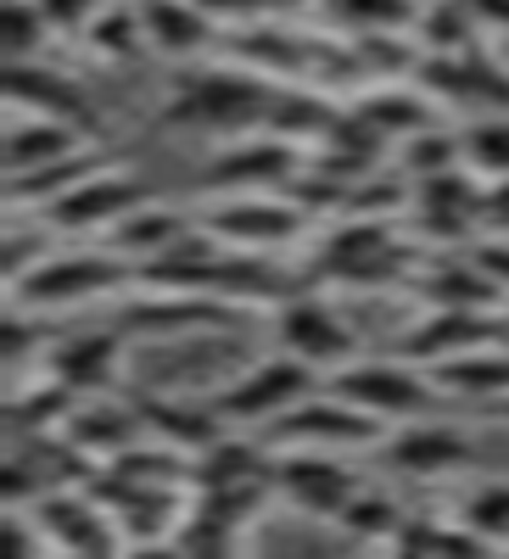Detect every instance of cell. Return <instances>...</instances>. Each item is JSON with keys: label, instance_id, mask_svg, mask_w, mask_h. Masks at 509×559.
Masks as SVG:
<instances>
[{"label": "cell", "instance_id": "obj_21", "mask_svg": "<svg viewBox=\"0 0 509 559\" xmlns=\"http://www.w3.org/2000/svg\"><path fill=\"white\" fill-rule=\"evenodd\" d=\"M347 107H353L358 123H369L381 140H398V146H403L409 134H421V129L442 123V112H437L442 102L426 96L421 84H414V90H403V84H381V90H369V96H353Z\"/></svg>", "mask_w": 509, "mask_h": 559}, {"label": "cell", "instance_id": "obj_23", "mask_svg": "<svg viewBox=\"0 0 509 559\" xmlns=\"http://www.w3.org/2000/svg\"><path fill=\"white\" fill-rule=\"evenodd\" d=\"M96 168H107V157L96 152V146H84V152H73V157H62V163H45V168H34V174H7V213H17V218H39L51 202H62L79 179H90Z\"/></svg>", "mask_w": 509, "mask_h": 559}, {"label": "cell", "instance_id": "obj_29", "mask_svg": "<svg viewBox=\"0 0 509 559\" xmlns=\"http://www.w3.org/2000/svg\"><path fill=\"white\" fill-rule=\"evenodd\" d=\"M398 163L409 179H426V174H442V168H459L465 163V134L448 129V123H431L421 134H409L398 146Z\"/></svg>", "mask_w": 509, "mask_h": 559}, {"label": "cell", "instance_id": "obj_9", "mask_svg": "<svg viewBox=\"0 0 509 559\" xmlns=\"http://www.w3.org/2000/svg\"><path fill=\"white\" fill-rule=\"evenodd\" d=\"M493 347H509V313H493V308H426L398 336V358L421 364V369L493 353Z\"/></svg>", "mask_w": 509, "mask_h": 559}, {"label": "cell", "instance_id": "obj_6", "mask_svg": "<svg viewBox=\"0 0 509 559\" xmlns=\"http://www.w3.org/2000/svg\"><path fill=\"white\" fill-rule=\"evenodd\" d=\"M319 386H325V376L319 369H308L303 358L292 353H269L258 364H247L229 386L213 392V408L224 426H274L281 414H292L303 397H313Z\"/></svg>", "mask_w": 509, "mask_h": 559}, {"label": "cell", "instance_id": "obj_34", "mask_svg": "<svg viewBox=\"0 0 509 559\" xmlns=\"http://www.w3.org/2000/svg\"><path fill=\"white\" fill-rule=\"evenodd\" d=\"M51 34L34 0H7V62H39V45Z\"/></svg>", "mask_w": 509, "mask_h": 559}, {"label": "cell", "instance_id": "obj_25", "mask_svg": "<svg viewBox=\"0 0 509 559\" xmlns=\"http://www.w3.org/2000/svg\"><path fill=\"white\" fill-rule=\"evenodd\" d=\"M414 45L421 57H459L482 45V23L465 0H426L421 17H414Z\"/></svg>", "mask_w": 509, "mask_h": 559}, {"label": "cell", "instance_id": "obj_10", "mask_svg": "<svg viewBox=\"0 0 509 559\" xmlns=\"http://www.w3.org/2000/svg\"><path fill=\"white\" fill-rule=\"evenodd\" d=\"M269 313H274V342H281V353L303 358L308 369H319V376H336V369L364 358L353 324L325 297H313L308 286L292 292L281 308H269Z\"/></svg>", "mask_w": 509, "mask_h": 559}, {"label": "cell", "instance_id": "obj_2", "mask_svg": "<svg viewBox=\"0 0 509 559\" xmlns=\"http://www.w3.org/2000/svg\"><path fill=\"white\" fill-rule=\"evenodd\" d=\"M403 218H331L313 247V274L347 292L403 286L421 269V252L403 241Z\"/></svg>", "mask_w": 509, "mask_h": 559}, {"label": "cell", "instance_id": "obj_36", "mask_svg": "<svg viewBox=\"0 0 509 559\" xmlns=\"http://www.w3.org/2000/svg\"><path fill=\"white\" fill-rule=\"evenodd\" d=\"M197 7H202L218 28H252V23L269 17L274 0H197Z\"/></svg>", "mask_w": 509, "mask_h": 559}, {"label": "cell", "instance_id": "obj_1", "mask_svg": "<svg viewBox=\"0 0 509 559\" xmlns=\"http://www.w3.org/2000/svg\"><path fill=\"white\" fill-rule=\"evenodd\" d=\"M274 79L229 62V68H191L174 79V96L163 107V123L202 129V134H258L274 107Z\"/></svg>", "mask_w": 509, "mask_h": 559}, {"label": "cell", "instance_id": "obj_17", "mask_svg": "<svg viewBox=\"0 0 509 559\" xmlns=\"http://www.w3.org/2000/svg\"><path fill=\"white\" fill-rule=\"evenodd\" d=\"M381 459L392 464L398 476H414V481H442L453 471H465L471 464V442L465 431L453 426H437V419H409V426H392L381 437Z\"/></svg>", "mask_w": 509, "mask_h": 559}, {"label": "cell", "instance_id": "obj_13", "mask_svg": "<svg viewBox=\"0 0 509 559\" xmlns=\"http://www.w3.org/2000/svg\"><path fill=\"white\" fill-rule=\"evenodd\" d=\"M303 168H308V146L258 129V134H236L224 152H213L208 179L236 185V191H292Z\"/></svg>", "mask_w": 509, "mask_h": 559}, {"label": "cell", "instance_id": "obj_14", "mask_svg": "<svg viewBox=\"0 0 509 559\" xmlns=\"http://www.w3.org/2000/svg\"><path fill=\"white\" fill-rule=\"evenodd\" d=\"M274 492L313 521H342L358 492L347 453H274Z\"/></svg>", "mask_w": 509, "mask_h": 559}, {"label": "cell", "instance_id": "obj_18", "mask_svg": "<svg viewBox=\"0 0 509 559\" xmlns=\"http://www.w3.org/2000/svg\"><path fill=\"white\" fill-rule=\"evenodd\" d=\"M191 236H197V218H185V213H174V207H163V202L152 197V202L134 207L129 218H118L107 236H102V247L118 252V258L134 263V269H146V263L179 252Z\"/></svg>", "mask_w": 509, "mask_h": 559}, {"label": "cell", "instance_id": "obj_8", "mask_svg": "<svg viewBox=\"0 0 509 559\" xmlns=\"http://www.w3.org/2000/svg\"><path fill=\"white\" fill-rule=\"evenodd\" d=\"M197 224L208 229L218 247H229V252H258V258L303 241L308 229H313V218H308L286 191H241V197H229V202H213Z\"/></svg>", "mask_w": 509, "mask_h": 559}, {"label": "cell", "instance_id": "obj_30", "mask_svg": "<svg viewBox=\"0 0 509 559\" xmlns=\"http://www.w3.org/2000/svg\"><path fill=\"white\" fill-rule=\"evenodd\" d=\"M459 134H465V168L482 179H509V112H482Z\"/></svg>", "mask_w": 509, "mask_h": 559}, {"label": "cell", "instance_id": "obj_16", "mask_svg": "<svg viewBox=\"0 0 509 559\" xmlns=\"http://www.w3.org/2000/svg\"><path fill=\"white\" fill-rule=\"evenodd\" d=\"M7 107L28 112V118H51V123H73L84 134H96L102 118L90 107V96L57 68L45 62H7Z\"/></svg>", "mask_w": 509, "mask_h": 559}, {"label": "cell", "instance_id": "obj_19", "mask_svg": "<svg viewBox=\"0 0 509 559\" xmlns=\"http://www.w3.org/2000/svg\"><path fill=\"white\" fill-rule=\"evenodd\" d=\"M134 12H141V28H146V45L174 62H191L202 57L208 45L224 34L197 0H134Z\"/></svg>", "mask_w": 509, "mask_h": 559}, {"label": "cell", "instance_id": "obj_27", "mask_svg": "<svg viewBox=\"0 0 509 559\" xmlns=\"http://www.w3.org/2000/svg\"><path fill=\"white\" fill-rule=\"evenodd\" d=\"M431 381L453 397H476V403H504L509 397V347H493V353H471V358H453V364H437Z\"/></svg>", "mask_w": 509, "mask_h": 559}, {"label": "cell", "instance_id": "obj_38", "mask_svg": "<svg viewBox=\"0 0 509 559\" xmlns=\"http://www.w3.org/2000/svg\"><path fill=\"white\" fill-rule=\"evenodd\" d=\"M482 236H509V179H487V202H482Z\"/></svg>", "mask_w": 509, "mask_h": 559}, {"label": "cell", "instance_id": "obj_39", "mask_svg": "<svg viewBox=\"0 0 509 559\" xmlns=\"http://www.w3.org/2000/svg\"><path fill=\"white\" fill-rule=\"evenodd\" d=\"M465 7L476 12L482 34H487V28H493V34H509V0H465Z\"/></svg>", "mask_w": 509, "mask_h": 559}, {"label": "cell", "instance_id": "obj_26", "mask_svg": "<svg viewBox=\"0 0 509 559\" xmlns=\"http://www.w3.org/2000/svg\"><path fill=\"white\" fill-rule=\"evenodd\" d=\"M134 431H141V414H134V408H113V403H79L73 419L62 426V437L79 453H113V459L134 448Z\"/></svg>", "mask_w": 509, "mask_h": 559}, {"label": "cell", "instance_id": "obj_35", "mask_svg": "<svg viewBox=\"0 0 509 559\" xmlns=\"http://www.w3.org/2000/svg\"><path fill=\"white\" fill-rule=\"evenodd\" d=\"M34 7L45 12L51 34H84L90 23H96V12L107 7V0H34Z\"/></svg>", "mask_w": 509, "mask_h": 559}, {"label": "cell", "instance_id": "obj_22", "mask_svg": "<svg viewBox=\"0 0 509 559\" xmlns=\"http://www.w3.org/2000/svg\"><path fill=\"white\" fill-rule=\"evenodd\" d=\"M141 426L163 442V448H179V453H208L218 437H224V419H218V408H213V397H202V403H191V397H146L141 408Z\"/></svg>", "mask_w": 509, "mask_h": 559}, {"label": "cell", "instance_id": "obj_37", "mask_svg": "<svg viewBox=\"0 0 509 559\" xmlns=\"http://www.w3.org/2000/svg\"><path fill=\"white\" fill-rule=\"evenodd\" d=\"M471 258L487 269V280H493V286L509 297V236H482V241L471 247Z\"/></svg>", "mask_w": 509, "mask_h": 559}, {"label": "cell", "instance_id": "obj_12", "mask_svg": "<svg viewBox=\"0 0 509 559\" xmlns=\"http://www.w3.org/2000/svg\"><path fill=\"white\" fill-rule=\"evenodd\" d=\"M123 331L107 324H73V331L51 336V347L39 353V376H51L57 386H68L73 397H102L118 376V353H123Z\"/></svg>", "mask_w": 509, "mask_h": 559}, {"label": "cell", "instance_id": "obj_11", "mask_svg": "<svg viewBox=\"0 0 509 559\" xmlns=\"http://www.w3.org/2000/svg\"><path fill=\"white\" fill-rule=\"evenodd\" d=\"M141 202H152V191L141 185V174L129 168H96L90 179H79L62 202H51L39 213L45 229H62V236H107L118 218H129Z\"/></svg>", "mask_w": 509, "mask_h": 559}, {"label": "cell", "instance_id": "obj_31", "mask_svg": "<svg viewBox=\"0 0 509 559\" xmlns=\"http://www.w3.org/2000/svg\"><path fill=\"white\" fill-rule=\"evenodd\" d=\"M84 34H90V45H96V57H107V62H123V57H134V45H146V28H141L134 0H107Z\"/></svg>", "mask_w": 509, "mask_h": 559}, {"label": "cell", "instance_id": "obj_4", "mask_svg": "<svg viewBox=\"0 0 509 559\" xmlns=\"http://www.w3.org/2000/svg\"><path fill=\"white\" fill-rule=\"evenodd\" d=\"M325 392H336L342 403L364 408L381 426H409V419H426L431 403L442 397V386L431 381V369L409 364V358H358L336 376H325Z\"/></svg>", "mask_w": 509, "mask_h": 559}, {"label": "cell", "instance_id": "obj_20", "mask_svg": "<svg viewBox=\"0 0 509 559\" xmlns=\"http://www.w3.org/2000/svg\"><path fill=\"white\" fill-rule=\"evenodd\" d=\"M409 286H414V297H421L426 308H498V286L487 280V269L465 252V258H431V263H421L409 274Z\"/></svg>", "mask_w": 509, "mask_h": 559}, {"label": "cell", "instance_id": "obj_15", "mask_svg": "<svg viewBox=\"0 0 509 559\" xmlns=\"http://www.w3.org/2000/svg\"><path fill=\"white\" fill-rule=\"evenodd\" d=\"M414 84L437 102H465L482 112H509V73L482 51H459V57H421L414 62Z\"/></svg>", "mask_w": 509, "mask_h": 559}, {"label": "cell", "instance_id": "obj_32", "mask_svg": "<svg viewBox=\"0 0 509 559\" xmlns=\"http://www.w3.org/2000/svg\"><path fill=\"white\" fill-rule=\"evenodd\" d=\"M459 526L482 543H509V481H487L465 498L459 509Z\"/></svg>", "mask_w": 509, "mask_h": 559}, {"label": "cell", "instance_id": "obj_7", "mask_svg": "<svg viewBox=\"0 0 509 559\" xmlns=\"http://www.w3.org/2000/svg\"><path fill=\"white\" fill-rule=\"evenodd\" d=\"M381 437H387L381 419H369L364 408L342 403L325 386L303 397L292 414H281L274 426H263V442L274 453H358V448H381Z\"/></svg>", "mask_w": 509, "mask_h": 559}, {"label": "cell", "instance_id": "obj_3", "mask_svg": "<svg viewBox=\"0 0 509 559\" xmlns=\"http://www.w3.org/2000/svg\"><path fill=\"white\" fill-rule=\"evenodd\" d=\"M134 286V263H123L107 247H79V252H45L17 286H7V308L28 313H62L84 302H107Z\"/></svg>", "mask_w": 509, "mask_h": 559}, {"label": "cell", "instance_id": "obj_40", "mask_svg": "<svg viewBox=\"0 0 509 559\" xmlns=\"http://www.w3.org/2000/svg\"><path fill=\"white\" fill-rule=\"evenodd\" d=\"M493 408H498V419H509V397H504V403H493Z\"/></svg>", "mask_w": 509, "mask_h": 559}, {"label": "cell", "instance_id": "obj_5", "mask_svg": "<svg viewBox=\"0 0 509 559\" xmlns=\"http://www.w3.org/2000/svg\"><path fill=\"white\" fill-rule=\"evenodd\" d=\"M482 202H487V179L476 168H442L409 185V224L414 241H426L437 252L471 247L482 236Z\"/></svg>", "mask_w": 509, "mask_h": 559}, {"label": "cell", "instance_id": "obj_33", "mask_svg": "<svg viewBox=\"0 0 509 559\" xmlns=\"http://www.w3.org/2000/svg\"><path fill=\"white\" fill-rule=\"evenodd\" d=\"M342 526L358 532V537H398V532H403V509H398V498L381 492V487H358L353 503L342 509Z\"/></svg>", "mask_w": 509, "mask_h": 559}, {"label": "cell", "instance_id": "obj_28", "mask_svg": "<svg viewBox=\"0 0 509 559\" xmlns=\"http://www.w3.org/2000/svg\"><path fill=\"white\" fill-rule=\"evenodd\" d=\"M325 17H331L336 28H347L353 39H364V34L414 28L421 7H414V0H325Z\"/></svg>", "mask_w": 509, "mask_h": 559}, {"label": "cell", "instance_id": "obj_24", "mask_svg": "<svg viewBox=\"0 0 509 559\" xmlns=\"http://www.w3.org/2000/svg\"><path fill=\"white\" fill-rule=\"evenodd\" d=\"M84 146H96V134H84L73 123L12 112V129H7V174H34L45 163H62V157L84 152Z\"/></svg>", "mask_w": 509, "mask_h": 559}]
</instances>
